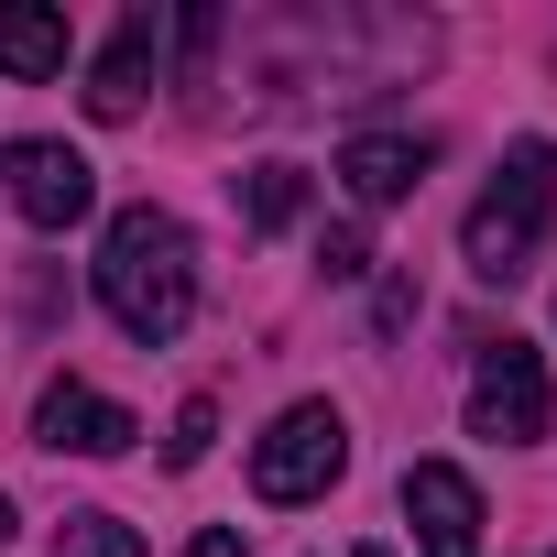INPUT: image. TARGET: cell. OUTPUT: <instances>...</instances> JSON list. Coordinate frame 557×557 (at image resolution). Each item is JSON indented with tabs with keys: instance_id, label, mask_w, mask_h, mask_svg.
Here are the masks:
<instances>
[{
	"instance_id": "cell-2",
	"label": "cell",
	"mask_w": 557,
	"mask_h": 557,
	"mask_svg": "<svg viewBox=\"0 0 557 557\" xmlns=\"http://www.w3.org/2000/svg\"><path fill=\"white\" fill-rule=\"evenodd\" d=\"M546 219H557V143L524 132V143H503L492 186L470 197V219H459V262L481 273V285H513V273L535 262V240H546Z\"/></svg>"
},
{
	"instance_id": "cell-9",
	"label": "cell",
	"mask_w": 557,
	"mask_h": 557,
	"mask_svg": "<svg viewBox=\"0 0 557 557\" xmlns=\"http://www.w3.org/2000/svg\"><path fill=\"white\" fill-rule=\"evenodd\" d=\"M426 164H437V143H416V132H350L339 143V186L361 208H405L426 186Z\"/></svg>"
},
{
	"instance_id": "cell-14",
	"label": "cell",
	"mask_w": 557,
	"mask_h": 557,
	"mask_svg": "<svg viewBox=\"0 0 557 557\" xmlns=\"http://www.w3.org/2000/svg\"><path fill=\"white\" fill-rule=\"evenodd\" d=\"M208 55H219V12H175V77L186 88L208 77Z\"/></svg>"
},
{
	"instance_id": "cell-5",
	"label": "cell",
	"mask_w": 557,
	"mask_h": 557,
	"mask_svg": "<svg viewBox=\"0 0 557 557\" xmlns=\"http://www.w3.org/2000/svg\"><path fill=\"white\" fill-rule=\"evenodd\" d=\"M0 175H12V208H23L34 230H77V219L99 208V164H88L77 143H55V132H23L12 153H0Z\"/></svg>"
},
{
	"instance_id": "cell-7",
	"label": "cell",
	"mask_w": 557,
	"mask_h": 557,
	"mask_svg": "<svg viewBox=\"0 0 557 557\" xmlns=\"http://www.w3.org/2000/svg\"><path fill=\"white\" fill-rule=\"evenodd\" d=\"M405 524L426 557H481V481L459 459H416L405 470Z\"/></svg>"
},
{
	"instance_id": "cell-3",
	"label": "cell",
	"mask_w": 557,
	"mask_h": 557,
	"mask_svg": "<svg viewBox=\"0 0 557 557\" xmlns=\"http://www.w3.org/2000/svg\"><path fill=\"white\" fill-rule=\"evenodd\" d=\"M350 470V426H339V405H285L262 437H251V492L273 503V513H296V503H318L329 481Z\"/></svg>"
},
{
	"instance_id": "cell-18",
	"label": "cell",
	"mask_w": 557,
	"mask_h": 557,
	"mask_svg": "<svg viewBox=\"0 0 557 557\" xmlns=\"http://www.w3.org/2000/svg\"><path fill=\"white\" fill-rule=\"evenodd\" d=\"M361 557H394V546H361Z\"/></svg>"
},
{
	"instance_id": "cell-1",
	"label": "cell",
	"mask_w": 557,
	"mask_h": 557,
	"mask_svg": "<svg viewBox=\"0 0 557 557\" xmlns=\"http://www.w3.org/2000/svg\"><path fill=\"white\" fill-rule=\"evenodd\" d=\"M99 307L121 318V339H143V350H164V339H186V318H197V230L175 219V208H121L110 230H99Z\"/></svg>"
},
{
	"instance_id": "cell-16",
	"label": "cell",
	"mask_w": 557,
	"mask_h": 557,
	"mask_svg": "<svg viewBox=\"0 0 557 557\" xmlns=\"http://www.w3.org/2000/svg\"><path fill=\"white\" fill-rule=\"evenodd\" d=\"M186 557H240V524H197V535H186Z\"/></svg>"
},
{
	"instance_id": "cell-8",
	"label": "cell",
	"mask_w": 557,
	"mask_h": 557,
	"mask_svg": "<svg viewBox=\"0 0 557 557\" xmlns=\"http://www.w3.org/2000/svg\"><path fill=\"white\" fill-rule=\"evenodd\" d=\"M153 66H164V23H153V12H121V34H110L99 66H88V121H132V110L153 99Z\"/></svg>"
},
{
	"instance_id": "cell-13",
	"label": "cell",
	"mask_w": 557,
	"mask_h": 557,
	"mask_svg": "<svg viewBox=\"0 0 557 557\" xmlns=\"http://www.w3.org/2000/svg\"><path fill=\"white\" fill-rule=\"evenodd\" d=\"M208 437H219V405H208V394H186V405H175V437H164V459H175V470H197V459H208Z\"/></svg>"
},
{
	"instance_id": "cell-10",
	"label": "cell",
	"mask_w": 557,
	"mask_h": 557,
	"mask_svg": "<svg viewBox=\"0 0 557 557\" xmlns=\"http://www.w3.org/2000/svg\"><path fill=\"white\" fill-rule=\"evenodd\" d=\"M55 66H66V12L0 0V77H55Z\"/></svg>"
},
{
	"instance_id": "cell-17",
	"label": "cell",
	"mask_w": 557,
	"mask_h": 557,
	"mask_svg": "<svg viewBox=\"0 0 557 557\" xmlns=\"http://www.w3.org/2000/svg\"><path fill=\"white\" fill-rule=\"evenodd\" d=\"M0 535H12V503H0Z\"/></svg>"
},
{
	"instance_id": "cell-4",
	"label": "cell",
	"mask_w": 557,
	"mask_h": 557,
	"mask_svg": "<svg viewBox=\"0 0 557 557\" xmlns=\"http://www.w3.org/2000/svg\"><path fill=\"white\" fill-rule=\"evenodd\" d=\"M546 416H557V394H546V350H535V339L481 350V372H470V437H492V448H535Z\"/></svg>"
},
{
	"instance_id": "cell-6",
	"label": "cell",
	"mask_w": 557,
	"mask_h": 557,
	"mask_svg": "<svg viewBox=\"0 0 557 557\" xmlns=\"http://www.w3.org/2000/svg\"><path fill=\"white\" fill-rule=\"evenodd\" d=\"M143 437V416L132 405H110L99 383H77V372H55L45 383V405H34V448H55V459H121Z\"/></svg>"
},
{
	"instance_id": "cell-15",
	"label": "cell",
	"mask_w": 557,
	"mask_h": 557,
	"mask_svg": "<svg viewBox=\"0 0 557 557\" xmlns=\"http://www.w3.org/2000/svg\"><path fill=\"white\" fill-rule=\"evenodd\" d=\"M318 262H329V285H361V273H372V240H361V230H329Z\"/></svg>"
},
{
	"instance_id": "cell-12",
	"label": "cell",
	"mask_w": 557,
	"mask_h": 557,
	"mask_svg": "<svg viewBox=\"0 0 557 557\" xmlns=\"http://www.w3.org/2000/svg\"><path fill=\"white\" fill-rule=\"evenodd\" d=\"M55 557H143V524H121V513H66V524H55Z\"/></svg>"
},
{
	"instance_id": "cell-11",
	"label": "cell",
	"mask_w": 557,
	"mask_h": 557,
	"mask_svg": "<svg viewBox=\"0 0 557 557\" xmlns=\"http://www.w3.org/2000/svg\"><path fill=\"white\" fill-rule=\"evenodd\" d=\"M240 219L251 230H296L307 219V164H251L240 175Z\"/></svg>"
}]
</instances>
